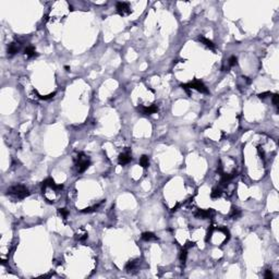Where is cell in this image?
Wrapping results in <instances>:
<instances>
[{"mask_svg":"<svg viewBox=\"0 0 279 279\" xmlns=\"http://www.w3.org/2000/svg\"><path fill=\"white\" fill-rule=\"evenodd\" d=\"M236 63H238V58H236V56H232V57H230L229 61H228V64H229V66H234Z\"/></svg>","mask_w":279,"mask_h":279,"instance_id":"17","label":"cell"},{"mask_svg":"<svg viewBox=\"0 0 279 279\" xmlns=\"http://www.w3.org/2000/svg\"><path fill=\"white\" fill-rule=\"evenodd\" d=\"M140 165L142 166L143 168H147V167H148V165H149V160H148V157L145 156V155L141 157V159H140Z\"/></svg>","mask_w":279,"mask_h":279,"instance_id":"14","label":"cell"},{"mask_svg":"<svg viewBox=\"0 0 279 279\" xmlns=\"http://www.w3.org/2000/svg\"><path fill=\"white\" fill-rule=\"evenodd\" d=\"M268 95H270L269 92H265V93H262V94L258 95V98H260V99H264V98H266Z\"/></svg>","mask_w":279,"mask_h":279,"instance_id":"22","label":"cell"},{"mask_svg":"<svg viewBox=\"0 0 279 279\" xmlns=\"http://www.w3.org/2000/svg\"><path fill=\"white\" fill-rule=\"evenodd\" d=\"M241 215V212H240V209H238V208H234L233 210H232V213H231V215H230V217L231 218H236V217H239Z\"/></svg>","mask_w":279,"mask_h":279,"instance_id":"18","label":"cell"},{"mask_svg":"<svg viewBox=\"0 0 279 279\" xmlns=\"http://www.w3.org/2000/svg\"><path fill=\"white\" fill-rule=\"evenodd\" d=\"M278 97L279 96L277 94L273 95V103H274V105L276 107H278Z\"/></svg>","mask_w":279,"mask_h":279,"instance_id":"20","label":"cell"},{"mask_svg":"<svg viewBox=\"0 0 279 279\" xmlns=\"http://www.w3.org/2000/svg\"><path fill=\"white\" fill-rule=\"evenodd\" d=\"M186 256H188V251H186L185 247H183L182 251H181V253H180V260H181L182 263H184L185 260H186Z\"/></svg>","mask_w":279,"mask_h":279,"instance_id":"15","label":"cell"},{"mask_svg":"<svg viewBox=\"0 0 279 279\" xmlns=\"http://www.w3.org/2000/svg\"><path fill=\"white\" fill-rule=\"evenodd\" d=\"M24 53H25V57L27 58V59H29V58H34L37 56V52H36V50H35V48L31 47V46L25 48Z\"/></svg>","mask_w":279,"mask_h":279,"instance_id":"9","label":"cell"},{"mask_svg":"<svg viewBox=\"0 0 279 279\" xmlns=\"http://www.w3.org/2000/svg\"><path fill=\"white\" fill-rule=\"evenodd\" d=\"M20 45H21V44H19V43L10 44L9 47H8V56H13V55H15L16 52L19 51Z\"/></svg>","mask_w":279,"mask_h":279,"instance_id":"8","label":"cell"},{"mask_svg":"<svg viewBox=\"0 0 279 279\" xmlns=\"http://www.w3.org/2000/svg\"><path fill=\"white\" fill-rule=\"evenodd\" d=\"M199 39L204 44V45H205V46H206V47L210 48V49H214V48H215V44H214L212 40H209V39H207V38H205L204 36H199Z\"/></svg>","mask_w":279,"mask_h":279,"instance_id":"10","label":"cell"},{"mask_svg":"<svg viewBox=\"0 0 279 279\" xmlns=\"http://www.w3.org/2000/svg\"><path fill=\"white\" fill-rule=\"evenodd\" d=\"M55 95H56V92H53V93H51V94H49V95H46V96H43V95H38V98H40V99H44V100L51 99V98H53V97H55Z\"/></svg>","mask_w":279,"mask_h":279,"instance_id":"16","label":"cell"},{"mask_svg":"<svg viewBox=\"0 0 279 279\" xmlns=\"http://www.w3.org/2000/svg\"><path fill=\"white\" fill-rule=\"evenodd\" d=\"M58 212H59V214H60L63 218H66L68 215H69V212H68V209H66V208H60Z\"/></svg>","mask_w":279,"mask_h":279,"instance_id":"19","label":"cell"},{"mask_svg":"<svg viewBox=\"0 0 279 279\" xmlns=\"http://www.w3.org/2000/svg\"><path fill=\"white\" fill-rule=\"evenodd\" d=\"M138 109H140L144 114H155V112H157V110H158L156 105H151V106H148V107H141V108H138Z\"/></svg>","mask_w":279,"mask_h":279,"instance_id":"7","label":"cell"},{"mask_svg":"<svg viewBox=\"0 0 279 279\" xmlns=\"http://www.w3.org/2000/svg\"><path fill=\"white\" fill-rule=\"evenodd\" d=\"M132 159V157H131V154L129 153V151H127V153H123V154H121L120 156H119V164L120 165H127L129 161Z\"/></svg>","mask_w":279,"mask_h":279,"instance_id":"6","label":"cell"},{"mask_svg":"<svg viewBox=\"0 0 279 279\" xmlns=\"http://www.w3.org/2000/svg\"><path fill=\"white\" fill-rule=\"evenodd\" d=\"M90 159H88L83 153H80V154L77 155V158H76V167H77V171H79L80 173L84 172V171L90 167Z\"/></svg>","mask_w":279,"mask_h":279,"instance_id":"2","label":"cell"},{"mask_svg":"<svg viewBox=\"0 0 279 279\" xmlns=\"http://www.w3.org/2000/svg\"><path fill=\"white\" fill-rule=\"evenodd\" d=\"M186 85L189 86L190 90H196L197 92H201V93H208L207 87H206L205 84H204L203 82H201V81L195 80V81H193V82L188 83Z\"/></svg>","mask_w":279,"mask_h":279,"instance_id":"3","label":"cell"},{"mask_svg":"<svg viewBox=\"0 0 279 279\" xmlns=\"http://www.w3.org/2000/svg\"><path fill=\"white\" fill-rule=\"evenodd\" d=\"M213 215V212L209 209H199L196 213H195V216L197 218H202V219H206V218H209L210 216Z\"/></svg>","mask_w":279,"mask_h":279,"instance_id":"5","label":"cell"},{"mask_svg":"<svg viewBox=\"0 0 279 279\" xmlns=\"http://www.w3.org/2000/svg\"><path fill=\"white\" fill-rule=\"evenodd\" d=\"M8 194L14 196L15 199H24V197L29 196V192L24 185L19 184V185H13V186L9 188V189H8Z\"/></svg>","mask_w":279,"mask_h":279,"instance_id":"1","label":"cell"},{"mask_svg":"<svg viewBox=\"0 0 279 279\" xmlns=\"http://www.w3.org/2000/svg\"><path fill=\"white\" fill-rule=\"evenodd\" d=\"M221 193H222V190L220 189V188H215V189H213V191H212L210 196H212L213 199H217V197H219V196L221 195Z\"/></svg>","mask_w":279,"mask_h":279,"instance_id":"13","label":"cell"},{"mask_svg":"<svg viewBox=\"0 0 279 279\" xmlns=\"http://www.w3.org/2000/svg\"><path fill=\"white\" fill-rule=\"evenodd\" d=\"M264 277H265V278H273V273H271V270H270V269L266 270Z\"/></svg>","mask_w":279,"mask_h":279,"instance_id":"21","label":"cell"},{"mask_svg":"<svg viewBox=\"0 0 279 279\" xmlns=\"http://www.w3.org/2000/svg\"><path fill=\"white\" fill-rule=\"evenodd\" d=\"M142 239L145 241H153V240H156L157 238L153 232H144L142 233Z\"/></svg>","mask_w":279,"mask_h":279,"instance_id":"11","label":"cell"},{"mask_svg":"<svg viewBox=\"0 0 279 279\" xmlns=\"http://www.w3.org/2000/svg\"><path fill=\"white\" fill-rule=\"evenodd\" d=\"M137 265H138V260H132V262H129L128 264H127V266H125V269L128 270V271H132V270H134L135 268H136Z\"/></svg>","mask_w":279,"mask_h":279,"instance_id":"12","label":"cell"},{"mask_svg":"<svg viewBox=\"0 0 279 279\" xmlns=\"http://www.w3.org/2000/svg\"><path fill=\"white\" fill-rule=\"evenodd\" d=\"M117 11L120 15H128L131 12V9L127 2H118L117 3Z\"/></svg>","mask_w":279,"mask_h":279,"instance_id":"4","label":"cell"}]
</instances>
